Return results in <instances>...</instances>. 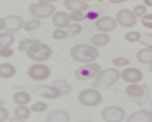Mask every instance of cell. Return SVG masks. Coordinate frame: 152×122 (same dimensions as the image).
Here are the masks:
<instances>
[{"label":"cell","instance_id":"obj_1","mask_svg":"<svg viewBox=\"0 0 152 122\" xmlns=\"http://www.w3.org/2000/svg\"><path fill=\"white\" fill-rule=\"evenodd\" d=\"M70 57L73 61L80 64L93 63L99 56V50L96 46L87 44L75 45L69 50Z\"/></svg>","mask_w":152,"mask_h":122},{"label":"cell","instance_id":"obj_2","mask_svg":"<svg viewBox=\"0 0 152 122\" xmlns=\"http://www.w3.org/2000/svg\"><path fill=\"white\" fill-rule=\"evenodd\" d=\"M119 79H121V77L118 69L110 67L101 70L95 77L93 87L96 89H107L113 86L119 81Z\"/></svg>","mask_w":152,"mask_h":122},{"label":"cell","instance_id":"obj_3","mask_svg":"<svg viewBox=\"0 0 152 122\" xmlns=\"http://www.w3.org/2000/svg\"><path fill=\"white\" fill-rule=\"evenodd\" d=\"M27 56L28 59L34 62L40 63V62H46L47 60L50 58L52 54V50L49 45L41 43H36L32 45L27 51Z\"/></svg>","mask_w":152,"mask_h":122},{"label":"cell","instance_id":"obj_4","mask_svg":"<svg viewBox=\"0 0 152 122\" xmlns=\"http://www.w3.org/2000/svg\"><path fill=\"white\" fill-rule=\"evenodd\" d=\"M103 97L98 90L88 88L82 90L78 95V100L82 105L87 107H95L102 102Z\"/></svg>","mask_w":152,"mask_h":122},{"label":"cell","instance_id":"obj_5","mask_svg":"<svg viewBox=\"0 0 152 122\" xmlns=\"http://www.w3.org/2000/svg\"><path fill=\"white\" fill-rule=\"evenodd\" d=\"M28 12L35 19H47L56 12V8L52 4L33 3L28 6Z\"/></svg>","mask_w":152,"mask_h":122},{"label":"cell","instance_id":"obj_6","mask_svg":"<svg viewBox=\"0 0 152 122\" xmlns=\"http://www.w3.org/2000/svg\"><path fill=\"white\" fill-rule=\"evenodd\" d=\"M101 71V65L97 63L85 64L82 66L78 67L74 72V78L78 81H88L92 78H95L97 74Z\"/></svg>","mask_w":152,"mask_h":122},{"label":"cell","instance_id":"obj_7","mask_svg":"<svg viewBox=\"0 0 152 122\" xmlns=\"http://www.w3.org/2000/svg\"><path fill=\"white\" fill-rule=\"evenodd\" d=\"M23 18L19 15H7L0 20V29L5 32H10V33H14L19 30H21L24 27Z\"/></svg>","mask_w":152,"mask_h":122},{"label":"cell","instance_id":"obj_8","mask_svg":"<svg viewBox=\"0 0 152 122\" xmlns=\"http://www.w3.org/2000/svg\"><path fill=\"white\" fill-rule=\"evenodd\" d=\"M28 76L35 82H43L50 76V69L47 64L43 63H36L31 64L28 68Z\"/></svg>","mask_w":152,"mask_h":122},{"label":"cell","instance_id":"obj_9","mask_svg":"<svg viewBox=\"0 0 152 122\" xmlns=\"http://www.w3.org/2000/svg\"><path fill=\"white\" fill-rule=\"evenodd\" d=\"M101 116L106 122H122L126 119V113L121 107L107 106L103 109Z\"/></svg>","mask_w":152,"mask_h":122},{"label":"cell","instance_id":"obj_10","mask_svg":"<svg viewBox=\"0 0 152 122\" xmlns=\"http://www.w3.org/2000/svg\"><path fill=\"white\" fill-rule=\"evenodd\" d=\"M115 21L117 25L121 26L122 27L130 29L136 25L137 18L129 9H121L120 11L116 12Z\"/></svg>","mask_w":152,"mask_h":122},{"label":"cell","instance_id":"obj_11","mask_svg":"<svg viewBox=\"0 0 152 122\" xmlns=\"http://www.w3.org/2000/svg\"><path fill=\"white\" fill-rule=\"evenodd\" d=\"M33 94L37 97H40L47 100H56L61 96L60 91L53 85H46L40 84L33 89Z\"/></svg>","mask_w":152,"mask_h":122},{"label":"cell","instance_id":"obj_12","mask_svg":"<svg viewBox=\"0 0 152 122\" xmlns=\"http://www.w3.org/2000/svg\"><path fill=\"white\" fill-rule=\"evenodd\" d=\"M120 77L124 82L129 84H134L140 82L144 78V75L140 69L135 67H127L120 73Z\"/></svg>","mask_w":152,"mask_h":122},{"label":"cell","instance_id":"obj_13","mask_svg":"<svg viewBox=\"0 0 152 122\" xmlns=\"http://www.w3.org/2000/svg\"><path fill=\"white\" fill-rule=\"evenodd\" d=\"M95 27L96 29L104 32V33H107V32H111L117 27V23L115 21V18L111 16H103L100 17L95 21Z\"/></svg>","mask_w":152,"mask_h":122},{"label":"cell","instance_id":"obj_14","mask_svg":"<svg viewBox=\"0 0 152 122\" xmlns=\"http://www.w3.org/2000/svg\"><path fill=\"white\" fill-rule=\"evenodd\" d=\"M51 22L56 29H66L70 24L69 14L65 12H56L51 16Z\"/></svg>","mask_w":152,"mask_h":122},{"label":"cell","instance_id":"obj_15","mask_svg":"<svg viewBox=\"0 0 152 122\" xmlns=\"http://www.w3.org/2000/svg\"><path fill=\"white\" fill-rule=\"evenodd\" d=\"M130 122H152V112L146 109H141L132 113L126 118Z\"/></svg>","mask_w":152,"mask_h":122},{"label":"cell","instance_id":"obj_16","mask_svg":"<svg viewBox=\"0 0 152 122\" xmlns=\"http://www.w3.org/2000/svg\"><path fill=\"white\" fill-rule=\"evenodd\" d=\"M64 7L69 12H85L88 9V4L82 0H64Z\"/></svg>","mask_w":152,"mask_h":122},{"label":"cell","instance_id":"obj_17","mask_svg":"<svg viewBox=\"0 0 152 122\" xmlns=\"http://www.w3.org/2000/svg\"><path fill=\"white\" fill-rule=\"evenodd\" d=\"M47 122H69L70 116L64 110H53L47 116Z\"/></svg>","mask_w":152,"mask_h":122},{"label":"cell","instance_id":"obj_18","mask_svg":"<svg viewBox=\"0 0 152 122\" xmlns=\"http://www.w3.org/2000/svg\"><path fill=\"white\" fill-rule=\"evenodd\" d=\"M126 94L132 98H142L145 95L146 90H145L144 86H141L140 84H128L125 89Z\"/></svg>","mask_w":152,"mask_h":122},{"label":"cell","instance_id":"obj_19","mask_svg":"<svg viewBox=\"0 0 152 122\" xmlns=\"http://www.w3.org/2000/svg\"><path fill=\"white\" fill-rule=\"evenodd\" d=\"M31 100V97L28 93L24 91L15 92L12 95V101L18 106H27Z\"/></svg>","mask_w":152,"mask_h":122},{"label":"cell","instance_id":"obj_20","mask_svg":"<svg viewBox=\"0 0 152 122\" xmlns=\"http://www.w3.org/2000/svg\"><path fill=\"white\" fill-rule=\"evenodd\" d=\"M16 74V68L13 64L10 63H3L0 64V78L1 79H11Z\"/></svg>","mask_w":152,"mask_h":122},{"label":"cell","instance_id":"obj_21","mask_svg":"<svg viewBox=\"0 0 152 122\" xmlns=\"http://www.w3.org/2000/svg\"><path fill=\"white\" fill-rule=\"evenodd\" d=\"M136 59L141 64L149 65L152 64V49L145 48L140 49L136 54Z\"/></svg>","mask_w":152,"mask_h":122},{"label":"cell","instance_id":"obj_22","mask_svg":"<svg viewBox=\"0 0 152 122\" xmlns=\"http://www.w3.org/2000/svg\"><path fill=\"white\" fill-rule=\"evenodd\" d=\"M90 41H91L92 45L96 46V48H97V46H104V45H107L109 43V41H110V38H109V36L107 33L100 32V33L94 34L91 37Z\"/></svg>","mask_w":152,"mask_h":122},{"label":"cell","instance_id":"obj_23","mask_svg":"<svg viewBox=\"0 0 152 122\" xmlns=\"http://www.w3.org/2000/svg\"><path fill=\"white\" fill-rule=\"evenodd\" d=\"M14 35L10 32H2L0 33V48H11V45L14 43Z\"/></svg>","mask_w":152,"mask_h":122},{"label":"cell","instance_id":"obj_24","mask_svg":"<svg viewBox=\"0 0 152 122\" xmlns=\"http://www.w3.org/2000/svg\"><path fill=\"white\" fill-rule=\"evenodd\" d=\"M13 114L15 116L19 117L23 120H26L28 118H30V116L31 115V110L30 107L27 106H17L13 111Z\"/></svg>","mask_w":152,"mask_h":122},{"label":"cell","instance_id":"obj_25","mask_svg":"<svg viewBox=\"0 0 152 122\" xmlns=\"http://www.w3.org/2000/svg\"><path fill=\"white\" fill-rule=\"evenodd\" d=\"M52 85L58 89L61 95H66V94H69L71 91L70 84L65 79H58V81L52 82Z\"/></svg>","mask_w":152,"mask_h":122},{"label":"cell","instance_id":"obj_26","mask_svg":"<svg viewBox=\"0 0 152 122\" xmlns=\"http://www.w3.org/2000/svg\"><path fill=\"white\" fill-rule=\"evenodd\" d=\"M41 25H42V23L39 19H32V20H28V22H25L23 29L28 32H31V31L36 30L37 29H39Z\"/></svg>","mask_w":152,"mask_h":122},{"label":"cell","instance_id":"obj_27","mask_svg":"<svg viewBox=\"0 0 152 122\" xmlns=\"http://www.w3.org/2000/svg\"><path fill=\"white\" fill-rule=\"evenodd\" d=\"M38 43V41L33 39H23L18 43L17 48L19 51H27L32 45Z\"/></svg>","mask_w":152,"mask_h":122},{"label":"cell","instance_id":"obj_28","mask_svg":"<svg viewBox=\"0 0 152 122\" xmlns=\"http://www.w3.org/2000/svg\"><path fill=\"white\" fill-rule=\"evenodd\" d=\"M139 43L145 46V48H150L152 49V34L151 33H142L141 34V38Z\"/></svg>","mask_w":152,"mask_h":122},{"label":"cell","instance_id":"obj_29","mask_svg":"<svg viewBox=\"0 0 152 122\" xmlns=\"http://www.w3.org/2000/svg\"><path fill=\"white\" fill-rule=\"evenodd\" d=\"M124 38L128 43H137V42L140 41L141 33L139 31H127L124 35Z\"/></svg>","mask_w":152,"mask_h":122},{"label":"cell","instance_id":"obj_30","mask_svg":"<svg viewBox=\"0 0 152 122\" xmlns=\"http://www.w3.org/2000/svg\"><path fill=\"white\" fill-rule=\"evenodd\" d=\"M111 63L116 67H126L130 64V61L124 57H115L111 60Z\"/></svg>","mask_w":152,"mask_h":122},{"label":"cell","instance_id":"obj_31","mask_svg":"<svg viewBox=\"0 0 152 122\" xmlns=\"http://www.w3.org/2000/svg\"><path fill=\"white\" fill-rule=\"evenodd\" d=\"M66 31H68L69 35H71V36H74V35H77L79 33L82 32V26L80 24H77V23H73V24H70L69 25V27H66Z\"/></svg>","mask_w":152,"mask_h":122},{"label":"cell","instance_id":"obj_32","mask_svg":"<svg viewBox=\"0 0 152 122\" xmlns=\"http://www.w3.org/2000/svg\"><path fill=\"white\" fill-rule=\"evenodd\" d=\"M47 109H48V104L44 101H36L31 106V112L34 113H43L47 111Z\"/></svg>","mask_w":152,"mask_h":122},{"label":"cell","instance_id":"obj_33","mask_svg":"<svg viewBox=\"0 0 152 122\" xmlns=\"http://www.w3.org/2000/svg\"><path fill=\"white\" fill-rule=\"evenodd\" d=\"M69 36L68 31L63 29H55L52 32V38L54 40H63Z\"/></svg>","mask_w":152,"mask_h":122},{"label":"cell","instance_id":"obj_34","mask_svg":"<svg viewBox=\"0 0 152 122\" xmlns=\"http://www.w3.org/2000/svg\"><path fill=\"white\" fill-rule=\"evenodd\" d=\"M132 12L134 13V15L136 16V18L140 17L142 18L144 15L146 14L147 12V7L145 5H137L133 8V11Z\"/></svg>","mask_w":152,"mask_h":122},{"label":"cell","instance_id":"obj_35","mask_svg":"<svg viewBox=\"0 0 152 122\" xmlns=\"http://www.w3.org/2000/svg\"><path fill=\"white\" fill-rule=\"evenodd\" d=\"M86 15L83 12H72L69 13V19L70 21H73L74 23H78L85 20Z\"/></svg>","mask_w":152,"mask_h":122},{"label":"cell","instance_id":"obj_36","mask_svg":"<svg viewBox=\"0 0 152 122\" xmlns=\"http://www.w3.org/2000/svg\"><path fill=\"white\" fill-rule=\"evenodd\" d=\"M141 24L148 30H152V13H146L141 18Z\"/></svg>","mask_w":152,"mask_h":122},{"label":"cell","instance_id":"obj_37","mask_svg":"<svg viewBox=\"0 0 152 122\" xmlns=\"http://www.w3.org/2000/svg\"><path fill=\"white\" fill-rule=\"evenodd\" d=\"M14 54V49L12 48H0V57L1 58H11L12 57Z\"/></svg>","mask_w":152,"mask_h":122},{"label":"cell","instance_id":"obj_38","mask_svg":"<svg viewBox=\"0 0 152 122\" xmlns=\"http://www.w3.org/2000/svg\"><path fill=\"white\" fill-rule=\"evenodd\" d=\"M10 119V112L5 107L0 106V122H6Z\"/></svg>","mask_w":152,"mask_h":122},{"label":"cell","instance_id":"obj_39","mask_svg":"<svg viewBox=\"0 0 152 122\" xmlns=\"http://www.w3.org/2000/svg\"><path fill=\"white\" fill-rule=\"evenodd\" d=\"M38 3H45V4H52L58 0H37Z\"/></svg>","mask_w":152,"mask_h":122},{"label":"cell","instance_id":"obj_40","mask_svg":"<svg viewBox=\"0 0 152 122\" xmlns=\"http://www.w3.org/2000/svg\"><path fill=\"white\" fill-rule=\"evenodd\" d=\"M10 121H11V122H24L25 120H23V119L19 118V117L14 116L13 117H12V118H10Z\"/></svg>","mask_w":152,"mask_h":122},{"label":"cell","instance_id":"obj_41","mask_svg":"<svg viewBox=\"0 0 152 122\" xmlns=\"http://www.w3.org/2000/svg\"><path fill=\"white\" fill-rule=\"evenodd\" d=\"M107 1L110 3H113V4H120V3H124V2L127 1V0H107Z\"/></svg>","mask_w":152,"mask_h":122},{"label":"cell","instance_id":"obj_42","mask_svg":"<svg viewBox=\"0 0 152 122\" xmlns=\"http://www.w3.org/2000/svg\"><path fill=\"white\" fill-rule=\"evenodd\" d=\"M142 1H144L145 6L152 8V0H142Z\"/></svg>","mask_w":152,"mask_h":122},{"label":"cell","instance_id":"obj_43","mask_svg":"<svg viewBox=\"0 0 152 122\" xmlns=\"http://www.w3.org/2000/svg\"><path fill=\"white\" fill-rule=\"evenodd\" d=\"M148 70L150 72H152V64H150L149 65H148Z\"/></svg>","mask_w":152,"mask_h":122},{"label":"cell","instance_id":"obj_44","mask_svg":"<svg viewBox=\"0 0 152 122\" xmlns=\"http://www.w3.org/2000/svg\"><path fill=\"white\" fill-rule=\"evenodd\" d=\"M82 1H85V2H89V1H93V0H82Z\"/></svg>","mask_w":152,"mask_h":122},{"label":"cell","instance_id":"obj_45","mask_svg":"<svg viewBox=\"0 0 152 122\" xmlns=\"http://www.w3.org/2000/svg\"><path fill=\"white\" fill-rule=\"evenodd\" d=\"M74 122H89V121H87V120H84V121H74Z\"/></svg>","mask_w":152,"mask_h":122},{"label":"cell","instance_id":"obj_46","mask_svg":"<svg viewBox=\"0 0 152 122\" xmlns=\"http://www.w3.org/2000/svg\"><path fill=\"white\" fill-rule=\"evenodd\" d=\"M150 104H151V107H152V98H151V101H150Z\"/></svg>","mask_w":152,"mask_h":122},{"label":"cell","instance_id":"obj_47","mask_svg":"<svg viewBox=\"0 0 152 122\" xmlns=\"http://www.w3.org/2000/svg\"><path fill=\"white\" fill-rule=\"evenodd\" d=\"M122 122H130V121H127V120H126V121H122Z\"/></svg>","mask_w":152,"mask_h":122},{"label":"cell","instance_id":"obj_48","mask_svg":"<svg viewBox=\"0 0 152 122\" xmlns=\"http://www.w3.org/2000/svg\"><path fill=\"white\" fill-rule=\"evenodd\" d=\"M0 20H1V17H0Z\"/></svg>","mask_w":152,"mask_h":122},{"label":"cell","instance_id":"obj_49","mask_svg":"<svg viewBox=\"0 0 152 122\" xmlns=\"http://www.w3.org/2000/svg\"><path fill=\"white\" fill-rule=\"evenodd\" d=\"M0 30H1V29H0Z\"/></svg>","mask_w":152,"mask_h":122},{"label":"cell","instance_id":"obj_50","mask_svg":"<svg viewBox=\"0 0 152 122\" xmlns=\"http://www.w3.org/2000/svg\"></svg>","mask_w":152,"mask_h":122}]
</instances>
